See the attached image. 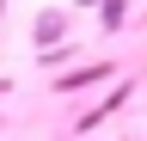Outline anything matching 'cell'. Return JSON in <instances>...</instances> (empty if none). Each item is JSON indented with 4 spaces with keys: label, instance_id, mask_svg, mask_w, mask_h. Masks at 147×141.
I'll list each match as a JSON object with an SVG mask.
<instances>
[{
    "label": "cell",
    "instance_id": "7a4b0ae2",
    "mask_svg": "<svg viewBox=\"0 0 147 141\" xmlns=\"http://www.w3.org/2000/svg\"><path fill=\"white\" fill-rule=\"evenodd\" d=\"M98 80H110V61H92V67H80V74H61L55 92H80V86H98Z\"/></svg>",
    "mask_w": 147,
    "mask_h": 141
},
{
    "label": "cell",
    "instance_id": "5b68a950",
    "mask_svg": "<svg viewBox=\"0 0 147 141\" xmlns=\"http://www.w3.org/2000/svg\"><path fill=\"white\" fill-rule=\"evenodd\" d=\"M74 6H80V12H92V6H104V0H74Z\"/></svg>",
    "mask_w": 147,
    "mask_h": 141
},
{
    "label": "cell",
    "instance_id": "3957f363",
    "mask_svg": "<svg viewBox=\"0 0 147 141\" xmlns=\"http://www.w3.org/2000/svg\"><path fill=\"white\" fill-rule=\"evenodd\" d=\"M123 25H129V0H104L98 6V31L110 37V31H123Z\"/></svg>",
    "mask_w": 147,
    "mask_h": 141
},
{
    "label": "cell",
    "instance_id": "277c9868",
    "mask_svg": "<svg viewBox=\"0 0 147 141\" xmlns=\"http://www.w3.org/2000/svg\"><path fill=\"white\" fill-rule=\"evenodd\" d=\"M117 104H129V86H117V92H110V98H104V104H92V111H86V117H80V129H92V123H104V117H110V111H117Z\"/></svg>",
    "mask_w": 147,
    "mask_h": 141
},
{
    "label": "cell",
    "instance_id": "6da1fadb",
    "mask_svg": "<svg viewBox=\"0 0 147 141\" xmlns=\"http://www.w3.org/2000/svg\"><path fill=\"white\" fill-rule=\"evenodd\" d=\"M67 31H74V6H43V12L31 19V43H37V55L61 49V43H67Z\"/></svg>",
    "mask_w": 147,
    "mask_h": 141
}]
</instances>
